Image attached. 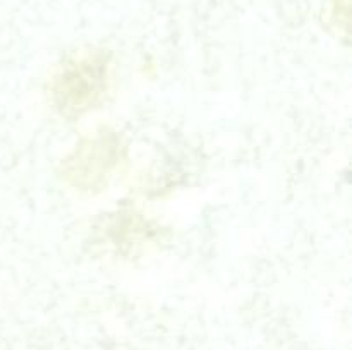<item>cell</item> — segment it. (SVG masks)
<instances>
[{
  "label": "cell",
  "instance_id": "6da1fadb",
  "mask_svg": "<svg viewBox=\"0 0 352 350\" xmlns=\"http://www.w3.org/2000/svg\"><path fill=\"white\" fill-rule=\"evenodd\" d=\"M96 58L98 57H86L65 69L55 89L62 110L81 112L100 95L105 79V64Z\"/></svg>",
  "mask_w": 352,
  "mask_h": 350
}]
</instances>
